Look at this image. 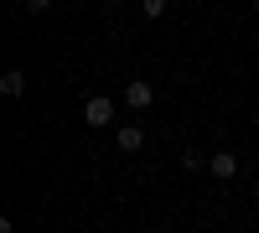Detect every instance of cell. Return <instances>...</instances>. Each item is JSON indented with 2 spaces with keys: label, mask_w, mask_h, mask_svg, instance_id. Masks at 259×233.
<instances>
[{
  "label": "cell",
  "mask_w": 259,
  "mask_h": 233,
  "mask_svg": "<svg viewBox=\"0 0 259 233\" xmlns=\"http://www.w3.org/2000/svg\"><path fill=\"white\" fill-rule=\"evenodd\" d=\"M83 124H89V130H109L114 124V94H94L83 104Z\"/></svg>",
  "instance_id": "6da1fadb"
},
{
  "label": "cell",
  "mask_w": 259,
  "mask_h": 233,
  "mask_svg": "<svg viewBox=\"0 0 259 233\" xmlns=\"http://www.w3.org/2000/svg\"><path fill=\"white\" fill-rule=\"evenodd\" d=\"M119 99L130 104V109H150V104H156V88H150V83H145V78H130Z\"/></svg>",
  "instance_id": "7a4b0ae2"
},
{
  "label": "cell",
  "mask_w": 259,
  "mask_h": 233,
  "mask_svg": "<svg viewBox=\"0 0 259 233\" xmlns=\"http://www.w3.org/2000/svg\"><path fill=\"white\" fill-rule=\"evenodd\" d=\"M207 171L218 181H233V176H239V151H212L207 156Z\"/></svg>",
  "instance_id": "3957f363"
},
{
  "label": "cell",
  "mask_w": 259,
  "mask_h": 233,
  "mask_svg": "<svg viewBox=\"0 0 259 233\" xmlns=\"http://www.w3.org/2000/svg\"><path fill=\"white\" fill-rule=\"evenodd\" d=\"M114 145H119L124 156H135L140 145H145V130H140V124H119V130H114Z\"/></svg>",
  "instance_id": "277c9868"
},
{
  "label": "cell",
  "mask_w": 259,
  "mask_h": 233,
  "mask_svg": "<svg viewBox=\"0 0 259 233\" xmlns=\"http://www.w3.org/2000/svg\"><path fill=\"white\" fill-rule=\"evenodd\" d=\"M0 94H6V99H21V94H26V73H21V68L0 73Z\"/></svg>",
  "instance_id": "5b68a950"
},
{
  "label": "cell",
  "mask_w": 259,
  "mask_h": 233,
  "mask_svg": "<svg viewBox=\"0 0 259 233\" xmlns=\"http://www.w3.org/2000/svg\"><path fill=\"white\" fill-rule=\"evenodd\" d=\"M140 11H145L150 21H161V16H166V0H140Z\"/></svg>",
  "instance_id": "8992f818"
},
{
  "label": "cell",
  "mask_w": 259,
  "mask_h": 233,
  "mask_svg": "<svg viewBox=\"0 0 259 233\" xmlns=\"http://www.w3.org/2000/svg\"><path fill=\"white\" fill-rule=\"evenodd\" d=\"M182 166H187V171H202V166H207V161H202L197 151H182Z\"/></svg>",
  "instance_id": "52a82bcc"
},
{
  "label": "cell",
  "mask_w": 259,
  "mask_h": 233,
  "mask_svg": "<svg viewBox=\"0 0 259 233\" xmlns=\"http://www.w3.org/2000/svg\"><path fill=\"white\" fill-rule=\"evenodd\" d=\"M21 6H26L31 16H47V11H52V0H21Z\"/></svg>",
  "instance_id": "ba28073f"
},
{
  "label": "cell",
  "mask_w": 259,
  "mask_h": 233,
  "mask_svg": "<svg viewBox=\"0 0 259 233\" xmlns=\"http://www.w3.org/2000/svg\"><path fill=\"white\" fill-rule=\"evenodd\" d=\"M104 6H124V0H104Z\"/></svg>",
  "instance_id": "9c48e42d"
},
{
  "label": "cell",
  "mask_w": 259,
  "mask_h": 233,
  "mask_svg": "<svg viewBox=\"0 0 259 233\" xmlns=\"http://www.w3.org/2000/svg\"><path fill=\"white\" fill-rule=\"evenodd\" d=\"M254 16H259V0H254Z\"/></svg>",
  "instance_id": "30bf717a"
}]
</instances>
